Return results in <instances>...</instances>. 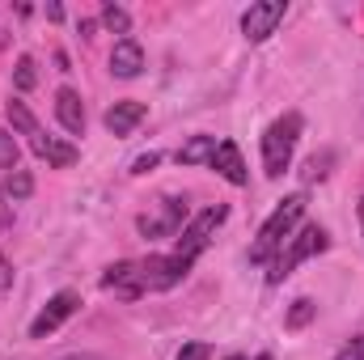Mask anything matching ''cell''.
<instances>
[{
  "instance_id": "obj_26",
  "label": "cell",
  "mask_w": 364,
  "mask_h": 360,
  "mask_svg": "<svg viewBox=\"0 0 364 360\" xmlns=\"http://www.w3.org/2000/svg\"><path fill=\"white\" fill-rule=\"evenodd\" d=\"M0 225H4V229L13 225V216H9V208H4V195H0Z\"/></svg>"
},
{
  "instance_id": "obj_21",
  "label": "cell",
  "mask_w": 364,
  "mask_h": 360,
  "mask_svg": "<svg viewBox=\"0 0 364 360\" xmlns=\"http://www.w3.org/2000/svg\"><path fill=\"white\" fill-rule=\"evenodd\" d=\"M30 191H34V179H30V170H13V174H9V195H13V199H26Z\"/></svg>"
},
{
  "instance_id": "obj_23",
  "label": "cell",
  "mask_w": 364,
  "mask_h": 360,
  "mask_svg": "<svg viewBox=\"0 0 364 360\" xmlns=\"http://www.w3.org/2000/svg\"><path fill=\"white\" fill-rule=\"evenodd\" d=\"M157 162H161L157 153H144V157H136V162H132V174H149V170H157Z\"/></svg>"
},
{
  "instance_id": "obj_9",
  "label": "cell",
  "mask_w": 364,
  "mask_h": 360,
  "mask_svg": "<svg viewBox=\"0 0 364 360\" xmlns=\"http://www.w3.org/2000/svg\"><path fill=\"white\" fill-rule=\"evenodd\" d=\"M30 149H34V157H43L47 166H55V170H68V166H77V149L73 144H64V140H55V136H47V132H34L30 136Z\"/></svg>"
},
{
  "instance_id": "obj_17",
  "label": "cell",
  "mask_w": 364,
  "mask_h": 360,
  "mask_svg": "<svg viewBox=\"0 0 364 360\" xmlns=\"http://www.w3.org/2000/svg\"><path fill=\"white\" fill-rule=\"evenodd\" d=\"M13 85H17L21 93H30L34 85H38V64H34L30 55H21V60H17V68H13Z\"/></svg>"
},
{
  "instance_id": "obj_15",
  "label": "cell",
  "mask_w": 364,
  "mask_h": 360,
  "mask_svg": "<svg viewBox=\"0 0 364 360\" xmlns=\"http://www.w3.org/2000/svg\"><path fill=\"white\" fill-rule=\"evenodd\" d=\"M216 136H191L178 149V166H212V153H216Z\"/></svg>"
},
{
  "instance_id": "obj_2",
  "label": "cell",
  "mask_w": 364,
  "mask_h": 360,
  "mask_svg": "<svg viewBox=\"0 0 364 360\" xmlns=\"http://www.w3.org/2000/svg\"><path fill=\"white\" fill-rule=\"evenodd\" d=\"M296 136H301V115H284L263 132V170H267V179H279L288 170Z\"/></svg>"
},
{
  "instance_id": "obj_6",
  "label": "cell",
  "mask_w": 364,
  "mask_h": 360,
  "mask_svg": "<svg viewBox=\"0 0 364 360\" xmlns=\"http://www.w3.org/2000/svg\"><path fill=\"white\" fill-rule=\"evenodd\" d=\"M77 305H81V297L73 292V288H64V292H55L43 309H38V318L30 322V339H47L51 331H60L73 314H77Z\"/></svg>"
},
{
  "instance_id": "obj_25",
  "label": "cell",
  "mask_w": 364,
  "mask_h": 360,
  "mask_svg": "<svg viewBox=\"0 0 364 360\" xmlns=\"http://www.w3.org/2000/svg\"><path fill=\"white\" fill-rule=\"evenodd\" d=\"M9 284H13V271H9V263H4V259H0V288H9Z\"/></svg>"
},
{
  "instance_id": "obj_24",
  "label": "cell",
  "mask_w": 364,
  "mask_h": 360,
  "mask_svg": "<svg viewBox=\"0 0 364 360\" xmlns=\"http://www.w3.org/2000/svg\"><path fill=\"white\" fill-rule=\"evenodd\" d=\"M335 360H364V335H356V339H352V344H348Z\"/></svg>"
},
{
  "instance_id": "obj_3",
  "label": "cell",
  "mask_w": 364,
  "mask_h": 360,
  "mask_svg": "<svg viewBox=\"0 0 364 360\" xmlns=\"http://www.w3.org/2000/svg\"><path fill=\"white\" fill-rule=\"evenodd\" d=\"M322 250H326V229H318V225H305V229H301V233L288 242V250H284V255L272 263V271H267V284L288 280L296 263H305L309 255H322Z\"/></svg>"
},
{
  "instance_id": "obj_4",
  "label": "cell",
  "mask_w": 364,
  "mask_h": 360,
  "mask_svg": "<svg viewBox=\"0 0 364 360\" xmlns=\"http://www.w3.org/2000/svg\"><path fill=\"white\" fill-rule=\"evenodd\" d=\"M186 271H191V263L182 255H149L140 263V292H166L186 280Z\"/></svg>"
},
{
  "instance_id": "obj_14",
  "label": "cell",
  "mask_w": 364,
  "mask_h": 360,
  "mask_svg": "<svg viewBox=\"0 0 364 360\" xmlns=\"http://www.w3.org/2000/svg\"><path fill=\"white\" fill-rule=\"evenodd\" d=\"M102 288H114L123 297H140V263H114V268H106Z\"/></svg>"
},
{
  "instance_id": "obj_16",
  "label": "cell",
  "mask_w": 364,
  "mask_h": 360,
  "mask_svg": "<svg viewBox=\"0 0 364 360\" xmlns=\"http://www.w3.org/2000/svg\"><path fill=\"white\" fill-rule=\"evenodd\" d=\"M314 314H318V305H314L309 297H296L292 309H288V318H284V327H288V331H301V327L314 322Z\"/></svg>"
},
{
  "instance_id": "obj_1",
  "label": "cell",
  "mask_w": 364,
  "mask_h": 360,
  "mask_svg": "<svg viewBox=\"0 0 364 360\" xmlns=\"http://www.w3.org/2000/svg\"><path fill=\"white\" fill-rule=\"evenodd\" d=\"M301 216H305V195H288L272 216L263 221V229H259V242H255L250 259H255V263H267L275 250L284 246V238L296 229V221H301Z\"/></svg>"
},
{
  "instance_id": "obj_18",
  "label": "cell",
  "mask_w": 364,
  "mask_h": 360,
  "mask_svg": "<svg viewBox=\"0 0 364 360\" xmlns=\"http://www.w3.org/2000/svg\"><path fill=\"white\" fill-rule=\"evenodd\" d=\"M102 26L114 30V34H127V30H132V17H127L123 4H102Z\"/></svg>"
},
{
  "instance_id": "obj_27",
  "label": "cell",
  "mask_w": 364,
  "mask_h": 360,
  "mask_svg": "<svg viewBox=\"0 0 364 360\" xmlns=\"http://www.w3.org/2000/svg\"><path fill=\"white\" fill-rule=\"evenodd\" d=\"M68 360H97V356H68Z\"/></svg>"
},
{
  "instance_id": "obj_7",
  "label": "cell",
  "mask_w": 364,
  "mask_h": 360,
  "mask_svg": "<svg viewBox=\"0 0 364 360\" xmlns=\"http://www.w3.org/2000/svg\"><path fill=\"white\" fill-rule=\"evenodd\" d=\"M284 13H288L284 0H259V4H250V9L242 13V34H246L250 43H267L275 34V26L284 21Z\"/></svg>"
},
{
  "instance_id": "obj_5",
  "label": "cell",
  "mask_w": 364,
  "mask_h": 360,
  "mask_svg": "<svg viewBox=\"0 0 364 360\" xmlns=\"http://www.w3.org/2000/svg\"><path fill=\"white\" fill-rule=\"evenodd\" d=\"M225 216H229V208H225V203H212L208 212H199V216H195V221H191V225L182 229L178 250H174V255H182L186 263H195V259L203 255V246L212 242V233H216V225H220Z\"/></svg>"
},
{
  "instance_id": "obj_30",
  "label": "cell",
  "mask_w": 364,
  "mask_h": 360,
  "mask_svg": "<svg viewBox=\"0 0 364 360\" xmlns=\"http://www.w3.org/2000/svg\"><path fill=\"white\" fill-rule=\"evenodd\" d=\"M229 360H242V356H229Z\"/></svg>"
},
{
  "instance_id": "obj_19",
  "label": "cell",
  "mask_w": 364,
  "mask_h": 360,
  "mask_svg": "<svg viewBox=\"0 0 364 360\" xmlns=\"http://www.w3.org/2000/svg\"><path fill=\"white\" fill-rule=\"evenodd\" d=\"M9 123H13L21 136H34V132H38V123H34V115H30L26 102H9Z\"/></svg>"
},
{
  "instance_id": "obj_8",
  "label": "cell",
  "mask_w": 364,
  "mask_h": 360,
  "mask_svg": "<svg viewBox=\"0 0 364 360\" xmlns=\"http://www.w3.org/2000/svg\"><path fill=\"white\" fill-rule=\"evenodd\" d=\"M182 221H186V199L182 195H170L161 203V216H140V233L144 238H178Z\"/></svg>"
},
{
  "instance_id": "obj_11",
  "label": "cell",
  "mask_w": 364,
  "mask_h": 360,
  "mask_svg": "<svg viewBox=\"0 0 364 360\" xmlns=\"http://www.w3.org/2000/svg\"><path fill=\"white\" fill-rule=\"evenodd\" d=\"M144 115H149V106L144 102H114L110 110H106V132L110 136H132L140 123H144Z\"/></svg>"
},
{
  "instance_id": "obj_22",
  "label": "cell",
  "mask_w": 364,
  "mask_h": 360,
  "mask_svg": "<svg viewBox=\"0 0 364 360\" xmlns=\"http://www.w3.org/2000/svg\"><path fill=\"white\" fill-rule=\"evenodd\" d=\"M208 356H212L208 344H182V352H178V360H208Z\"/></svg>"
},
{
  "instance_id": "obj_20",
  "label": "cell",
  "mask_w": 364,
  "mask_h": 360,
  "mask_svg": "<svg viewBox=\"0 0 364 360\" xmlns=\"http://www.w3.org/2000/svg\"><path fill=\"white\" fill-rule=\"evenodd\" d=\"M17 162H21V149H17V140L0 127V170H9V174H13V170H17Z\"/></svg>"
},
{
  "instance_id": "obj_29",
  "label": "cell",
  "mask_w": 364,
  "mask_h": 360,
  "mask_svg": "<svg viewBox=\"0 0 364 360\" xmlns=\"http://www.w3.org/2000/svg\"><path fill=\"white\" fill-rule=\"evenodd\" d=\"M259 360H272V356H267V352H263V356H259Z\"/></svg>"
},
{
  "instance_id": "obj_28",
  "label": "cell",
  "mask_w": 364,
  "mask_h": 360,
  "mask_svg": "<svg viewBox=\"0 0 364 360\" xmlns=\"http://www.w3.org/2000/svg\"><path fill=\"white\" fill-rule=\"evenodd\" d=\"M360 221H364V199H360Z\"/></svg>"
},
{
  "instance_id": "obj_12",
  "label": "cell",
  "mask_w": 364,
  "mask_h": 360,
  "mask_svg": "<svg viewBox=\"0 0 364 360\" xmlns=\"http://www.w3.org/2000/svg\"><path fill=\"white\" fill-rule=\"evenodd\" d=\"M140 68H144V51H140V43H136V38H119L114 51H110V73L123 77V81H132V77H140Z\"/></svg>"
},
{
  "instance_id": "obj_10",
  "label": "cell",
  "mask_w": 364,
  "mask_h": 360,
  "mask_svg": "<svg viewBox=\"0 0 364 360\" xmlns=\"http://www.w3.org/2000/svg\"><path fill=\"white\" fill-rule=\"evenodd\" d=\"M212 170H216L225 182H233V186H246V182H250L246 162H242V149H237L233 140H220V144H216V153H212Z\"/></svg>"
},
{
  "instance_id": "obj_13",
  "label": "cell",
  "mask_w": 364,
  "mask_h": 360,
  "mask_svg": "<svg viewBox=\"0 0 364 360\" xmlns=\"http://www.w3.org/2000/svg\"><path fill=\"white\" fill-rule=\"evenodd\" d=\"M55 119L64 123V132L81 136V132H85V106H81V93L68 90V85L55 93Z\"/></svg>"
}]
</instances>
